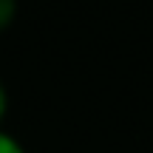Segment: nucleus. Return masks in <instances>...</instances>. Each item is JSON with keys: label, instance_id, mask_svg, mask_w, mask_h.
<instances>
[{"label": "nucleus", "instance_id": "nucleus-3", "mask_svg": "<svg viewBox=\"0 0 153 153\" xmlns=\"http://www.w3.org/2000/svg\"><path fill=\"white\" fill-rule=\"evenodd\" d=\"M6 114H9V91H6L3 79H0V128L6 122Z\"/></svg>", "mask_w": 153, "mask_h": 153}, {"label": "nucleus", "instance_id": "nucleus-1", "mask_svg": "<svg viewBox=\"0 0 153 153\" xmlns=\"http://www.w3.org/2000/svg\"><path fill=\"white\" fill-rule=\"evenodd\" d=\"M17 0H0V34H6L17 20Z\"/></svg>", "mask_w": 153, "mask_h": 153}, {"label": "nucleus", "instance_id": "nucleus-2", "mask_svg": "<svg viewBox=\"0 0 153 153\" xmlns=\"http://www.w3.org/2000/svg\"><path fill=\"white\" fill-rule=\"evenodd\" d=\"M0 153H26V148L17 136H11L9 131L0 128Z\"/></svg>", "mask_w": 153, "mask_h": 153}]
</instances>
